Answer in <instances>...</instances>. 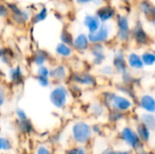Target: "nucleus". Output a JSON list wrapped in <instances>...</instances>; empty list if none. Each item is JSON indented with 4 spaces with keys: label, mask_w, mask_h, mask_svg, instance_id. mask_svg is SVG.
I'll list each match as a JSON object with an SVG mask.
<instances>
[{
    "label": "nucleus",
    "mask_w": 155,
    "mask_h": 154,
    "mask_svg": "<svg viewBox=\"0 0 155 154\" xmlns=\"http://www.w3.org/2000/svg\"><path fill=\"white\" fill-rule=\"evenodd\" d=\"M74 82H76L80 84H84V85H92L95 83V79L94 78V76L89 74H85V73L74 74Z\"/></svg>",
    "instance_id": "13"
},
{
    "label": "nucleus",
    "mask_w": 155,
    "mask_h": 154,
    "mask_svg": "<svg viewBox=\"0 0 155 154\" xmlns=\"http://www.w3.org/2000/svg\"><path fill=\"white\" fill-rule=\"evenodd\" d=\"M9 9L13 12V17L15 20L18 23H24L29 18V14L26 13L25 11L21 10L18 6L15 5H8Z\"/></svg>",
    "instance_id": "9"
},
{
    "label": "nucleus",
    "mask_w": 155,
    "mask_h": 154,
    "mask_svg": "<svg viewBox=\"0 0 155 154\" xmlns=\"http://www.w3.org/2000/svg\"><path fill=\"white\" fill-rule=\"evenodd\" d=\"M67 154H77V150H75V149H73V150L69 151Z\"/></svg>",
    "instance_id": "37"
},
{
    "label": "nucleus",
    "mask_w": 155,
    "mask_h": 154,
    "mask_svg": "<svg viewBox=\"0 0 155 154\" xmlns=\"http://www.w3.org/2000/svg\"><path fill=\"white\" fill-rule=\"evenodd\" d=\"M118 25V38L122 42H125L130 37V25L127 17L125 16H118L117 18Z\"/></svg>",
    "instance_id": "3"
},
{
    "label": "nucleus",
    "mask_w": 155,
    "mask_h": 154,
    "mask_svg": "<svg viewBox=\"0 0 155 154\" xmlns=\"http://www.w3.org/2000/svg\"><path fill=\"white\" fill-rule=\"evenodd\" d=\"M61 39L64 44L67 45H74V38L73 35L66 30H64L61 34Z\"/></svg>",
    "instance_id": "24"
},
{
    "label": "nucleus",
    "mask_w": 155,
    "mask_h": 154,
    "mask_svg": "<svg viewBox=\"0 0 155 154\" xmlns=\"http://www.w3.org/2000/svg\"><path fill=\"white\" fill-rule=\"evenodd\" d=\"M114 66L118 72L122 74H124L126 71V62H125L124 55L122 53V51H119L117 54L115 55L114 60Z\"/></svg>",
    "instance_id": "12"
},
{
    "label": "nucleus",
    "mask_w": 155,
    "mask_h": 154,
    "mask_svg": "<svg viewBox=\"0 0 155 154\" xmlns=\"http://www.w3.org/2000/svg\"><path fill=\"white\" fill-rule=\"evenodd\" d=\"M122 136L124 138V140L129 143L131 146H133L134 148H137L140 146V140L138 138V136L136 135V133L130 128H124L123 133H122Z\"/></svg>",
    "instance_id": "6"
},
{
    "label": "nucleus",
    "mask_w": 155,
    "mask_h": 154,
    "mask_svg": "<svg viewBox=\"0 0 155 154\" xmlns=\"http://www.w3.org/2000/svg\"><path fill=\"white\" fill-rule=\"evenodd\" d=\"M141 58H142V61H143V64H146V65H153L155 63L154 54H153L151 52H145L142 55Z\"/></svg>",
    "instance_id": "20"
},
{
    "label": "nucleus",
    "mask_w": 155,
    "mask_h": 154,
    "mask_svg": "<svg viewBox=\"0 0 155 154\" xmlns=\"http://www.w3.org/2000/svg\"><path fill=\"white\" fill-rule=\"evenodd\" d=\"M108 36H109V29L106 25H103L102 26L99 27V29L96 32L90 33L87 38L91 43L94 44V43H101L106 41Z\"/></svg>",
    "instance_id": "4"
},
{
    "label": "nucleus",
    "mask_w": 155,
    "mask_h": 154,
    "mask_svg": "<svg viewBox=\"0 0 155 154\" xmlns=\"http://www.w3.org/2000/svg\"><path fill=\"white\" fill-rule=\"evenodd\" d=\"M114 15V9L108 5L102 6L96 11V16L100 20V22L104 23V22L108 21L109 19H111Z\"/></svg>",
    "instance_id": "8"
},
{
    "label": "nucleus",
    "mask_w": 155,
    "mask_h": 154,
    "mask_svg": "<svg viewBox=\"0 0 155 154\" xmlns=\"http://www.w3.org/2000/svg\"><path fill=\"white\" fill-rule=\"evenodd\" d=\"M8 15V9L2 4H0V16L5 17Z\"/></svg>",
    "instance_id": "31"
},
{
    "label": "nucleus",
    "mask_w": 155,
    "mask_h": 154,
    "mask_svg": "<svg viewBox=\"0 0 155 154\" xmlns=\"http://www.w3.org/2000/svg\"><path fill=\"white\" fill-rule=\"evenodd\" d=\"M56 53L58 54H60L61 56L68 57L72 54V49L70 48L69 45H67L64 43H60L56 46Z\"/></svg>",
    "instance_id": "18"
},
{
    "label": "nucleus",
    "mask_w": 155,
    "mask_h": 154,
    "mask_svg": "<svg viewBox=\"0 0 155 154\" xmlns=\"http://www.w3.org/2000/svg\"><path fill=\"white\" fill-rule=\"evenodd\" d=\"M141 10L147 15L154 16V8L149 2H143L141 4Z\"/></svg>",
    "instance_id": "22"
},
{
    "label": "nucleus",
    "mask_w": 155,
    "mask_h": 154,
    "mask_svg": "<svg viewBox=\"0 0 155 154\" xmlns=\"http://www.w3.org/2000/svg\"><path fill=\"white\" fill-rule=\"evenodd\" d=\"M84 25L88 27L90 33H94L100 27V20L97 18V16L86 15L84 18Z\"/></svg>",
    "instance_id": "11"
},
{
    "label": "nucleus",
    "mask_w": 155,
    "mask_h": 154,
    "mask_svg": "<svg viewBox=\"0 0 155 154\" xmlns=\"http://www.w3.org/2000/svg\"><path fill=\"white\" fill-rule=\"evenodd\" d=\"M22 71L20 69V67H16L15 69H12L9 73V77L11 78V80L14 83H17L22 79Z\"/></svg>",
    "instance_id": "21"
},
{
    "label": "nucleus",
    "mask_w": 155,
    "mask_h": 154,
    "mask_svg": "<svg viewBox=\"0 0 155 154\" xmlns=\"http://www.w3.org/2000/svg\"><path fill=\"white\" fill-rule=\"evenodd\" d=\"M134 38L137 41V43L140 44H145L148 42V35L140 25H137L134 27Z\"/></svg>",
    "instance_id": "10"
},
{
    "label": "nucleus",
    "mask_w": 155,
    "mask_h": 154,
    "mask_svg": "<svg viewBox=\"0 0 155 154\" xmlns=\"http://www.w3.org/2000/svg\"><path fill=\"white\" fill-rule=\"evenodd\" d=\"M101 72L104 74H107V75H111L113 74V68L109 65H106V66H104L102 69H101Z\"/></svg>",
    "instance_id": "29"
},
{
    "label": "nucleus",
    "mask_w": 155,
    "mask_h": 154,
    "mask_svg": "<svg viewBox=\"0 0 155 154\" xmlns=\"http://www.w3.org/2000/svg\"><path fill=\"white\" fill-rule=\"evenodd\" d=\"M49 75L53 79H55L57 81H63L66 77V69L64 65H58L49 72Z\"/></svg>",
    "instance_id": "15"
},
{
    "label": "nucleus",
    "mask_w": 155,
    "mask_h": 154,
    "mask_svg": "<svg viewBox=\"0 0 155 154\" xmlns=\"http://www.w3.org/2000/svg\"><path fill=\"white\" fill-rule=\"evenodd\" d=\"M74 45L78 50H86L89 47V40L84 34H81L74 40Z\"/></svg>",
    "instance_id": "16"
},
{
    "label": "nucleus",
    "mask_w": 155,
    "mask_h": 154,
    "mask_svg": "<svg viewBox=\"0 0 155 154\" xmlns=\"http://www.w3.org/2000/svg\"><path fill=\"white\" fill-rule=\"evenodd\" d=\"M37 74L38 76H43V77H48L49 75V71L45 66L40 65L37 69Z\"/></svg>",
    "instance_id": "27"
},
{
    "label": "nucleus",
    "mask_w": 155,
    "mask_h": 154,
    "mask_svg": "<svg viewBox=\"0 0 155 154\" xmlns=\"http://www.w3.org/2000/svg\"><path fill=\"white\" fill-rule=\"evenodd\" d=\"M16 114H17L18 118H19L21 121H24V120H26V119H27V118H26V114H25V113L23 110L18 109V110L16 111Z\"/></svg>",
    "instance_id": "32"
},
{
    "label": "nucleus",
    "mask_w": 155,
    "mask_h": 154,
    "mask_svg": "<svg viewBox=\"0 0 155 154\" xmlns=\"http://www.w3.org/2000/svg\"><path fill=\"white\" fill-rule=\"evenodd\" d=\"M46 16H47V9L44 7L39 13H37V14L35 15V17H34V22H35V23H38V22H40V21H43V20H45V19L46 18Z\"/></svg>",
    "instance_id": "26"
},
{
    "label": "nucleus",
    "mask_w": 155,
    "mask_h": 154,
    "mask_svg": "<svg viewBox=\"0 0 155 154\" xmlns=\"http://www.w3.org/2000/svg\"><path fill=\"white\" fill-rule=\"evenodd\" d=\"M11 147L10 143L4 139V138H0V149H4V150H9Z\"/></svg>",
    "instance_id": "28"
},
{
    "label": "nucleus",
    "mask_w": 155,
    "mask_h": 154,
    "mask_svg": "<svg viewBox=\"0 0 155 154\" xmlns=\"http://www.w3.org/2000/svg\"><path fill=\"white\" fill-rule=\"evenodd\" d=\"M77 154H85V152L83 149H80L79 151H77Z\"/></svg>",
    "instance_id": "38"
},
{
    "label": "nucleus",
    "mask_w": 155,
    "mask_h": 154,
    "mask_svg": "<svg viewBox=\"0 0 155 154\" xmlns=\"http://www.w3.org/2000/svg\"><path fill=\"white\" fill-rule=\"evenodd\" d=\"M37 154H50L49 151L47 149H45V147H40L38 149V152H37Z\"/></svg>",
    "instance_id": "34"
},
{
    "label": "nucleus",
    "mask_w": 155,
    "mask_h": 154,
    "mask_svg": "<svg viewBox=\"0 0 155 154\" xmlns=\"http://www.w3.org/2000/svg\"><path fill=\"white\" fill-rule=\"evenodd\" d=\"M94 0H76V2L78 4H81V5H84V4H88V3H91L93 2Z\"/></svg>",
    "instance_id": "35"
},
{
    "label": "nucleus",
    "mask_w": 155,
    "mask_h": 154,
    "mask_svg": "<svg viewBox=\"0 0 155 154\" xmlns=\"http://www.w3.org/2000/svg\"><path fill=\"white\" fill-rule=\"evenodd\" d=\"M110 103H113V105L120 111H126L132 106V103L125 97L112 94L109 99Z\"/></svg>",
    "instance_id": "5"
},
{
    "label": "nucleus",
    "mask_w": 155,
    "mask_h": 154,
    "mask_svg": "<svg viewBox=\"0 0 155 154\" xmlns=\"http://www.w3.org/2000/svg\"><path fill=\"white\" fill-rule=\"evenodd\" d=\"M137 131H138V134L139 136L144 140V141H148L149 140V137H150V132H149V129L144 125V124H140L137 128Z\"/></svg>",
    "instance_id": "23"
},
{
    "label": "nucleus",
    "mask_w": 155,
    "mask_h": 154,
    "mask_svg": "<svg viewBox=\"0 0 155 154\" xmlns=\"http://www.w3.org/2000/svg\"><path fill=\"white\" fill-rule=\"evenodd\" d=\"M107 154H129L128 152H109Z\"/></svg>",
    "instance_id": "36"
},
{
    "label": "nucleus",
    "mask_w": 155,
    "mask_h": 154,
    "mask_svg": "<svg viewBox=\"0 0 155 154\" xmlns=\"http://www.w3.org/2000/svg\"><path fill=\"white\" fill-rule=\"evenodd\" d=\"M73 133L77 143H84L91 136V128L85 123H77L73 128Z\"/></svg>",
    "instance_id": "1"
},
{
    "label": "nucleus",
    "mask_w": 155,
    "mask_h": 154,
    "mask_svg": "<svg viewBox=\"0 0 155 154\" xmlns=\"http://www.w3.org/2000/svg\"><path fill=\"white\" fill-rule=\"evenodd\" d=\"M104 52V47L101 43H94L93 44L92 54H94V64L99 65L104 62V60L105 58Z\"/></svg>",
    "instance_id": "7"
},
{
    "label": "nucleus",
    "mask_w": 155,
    "mask_h": 154,
    "mask_svg": "<svg viewBox=\"0 0 155 154\" xmlns=\"http://www.w3.org/2000/svg\"><path fill=\"white\" fill-rule=\"evenodd\" d=\"M66 99H67V91L63 86L56 87L52 91L50 94V100L52 103L58 108H61L65 104Z\"/></svg>",
    "instance_id": "2"
},
{
    "label": "nucleus",
    "mask_w": 155,
    "mask_h": 154,
    "mask_svg": "<svg viewBox=\"0 0 155 154\" xmlns=\"http://www.w3.org/2000/svg\"><path fill=\"white\" fill-rule=\"evenodd\" d=\"M4 54H5V53H4V50L0 48V56H3V55H4Z\"/></svg>",
    "instance_id": "39"
},
{
    "label": "nucleus",
    "mask_w": 155,
    "mask_h": 154,
    "mask_svg": "<svg viewBox=\"0 0 155 154\" xmlns=\"http://www.w3.org/2000/svg\"><path fill=\"white\" fill-rule=\"evenodd\" d=\"M140 105L142 108L146 110L147 112L153 113L154 112V99L151 95H143L140 100Z\"/></svg>",
    "instance_id": "14"
},
{
    "label": "nucleus",
    "mask_w": 155,
    "mask_h": 154,
    "mask_svg": "<svg viewBox=\"0 0 155 154\" xmlns=\"http://www.w3.org/2000/svg\"><path fill=\"white\" fill-rule=\"evenodd\" d=\"M142 120L143 124L151 130H154L155 127V121L154 116L153 114H143L142 116Z\"/></svg>",
    "instance_id": "19"
},
{
    "label": "nucleus",
    "mask_w": 155,
    "mask_h": 154,
    "mask_svg": "<svg viewBox=\"0 0 155 154\" xmlns=\"http://www.w3.org/2000/svg\"><path fill=\"white\" fill-rule=\"evenodd\" d=\"M45 61H46V55L42 51H39L34 57V62L38 66L43 65Z\"/></svg>",
    "instance_id": "25"
},
{
    "label": "nucleus",
    "mask_w": 155,
    "mask_h": 154,
    "mask_svg": "<svg viewBox=\"0 0 155 154\" xmlns=\"http://www.w3.org/2000/svg\"><path fill=\"white\" fill-rule=\"evenodd\" d=\"M128 63L130 66L134 69H143V63L142 61L141 56H139L135 53H131L128 56Z\"/></svg>",
    "instance_id": "17"
},
{
    "label": "nucleus",
    "mask_w": 155,
    "mask_h": 154,
    "mask_svg": "<svg viewBox=\"0 0 155 154\" xmlns=\"http://www.w3.org/2000/svg\"><path fill=\"white\" fill-rule=\"evenodd\" d=\"M38 82L42 86H47L49 84V81L47 77H43V76H38Z\"/></svg>",
    "instance_id": "30"
},
{
    "label": "nucleus",
    "mask_w": 155,
    "mask_h": 154,
    "mask_svg": "<svg viewBox=\"0 0 155 154\" xmlns=\"http://www.w3.org/2000/svg\"><path fill=\"white\" fill-rule=\"evenodd\" d=\"M5 102V93H4V91L2 89V87L0 86V106L3 105Z\"/></svg>",
    "instance_id": "33"
}]
</instances>
